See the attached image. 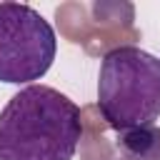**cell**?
I'll return each mask as SVG.
<instances>
[{"mask_svg":"<svg viewBox=\"0 0 160 160\" xmlns=\"http://www.w3.org/2000/svg\"><path fill=\"white\" fill-rule=\"evenodd\" d=\"M80 108L50 85H28L0 112V160H72Z\"/></svg>","mask_w":160,"mask_h":160,"instance_id":"cell-1","label":"cell"},{"mask_svg":"<svg viewBox=\"0 0 160 160\" xmlns=\"http://www.w3.org/2000/svg\"><path fill=\"white\" fill-rule=\"evenodd\" d=\"M98 108L118 132L152 125L160 118V60L135 45L105 52L98 75Z\"/></svg>","mask_w":160,"mask_h":160,"instance_id":"cell-2","label":"cell"},{"mask_svg":"<svg viewBox=\"0 0 160 160\" xmlns=\"http://www.w3.org/2000/svg\"><path fill=\"white\" fill-rule=\"evenodd\" d=\"M58 52L52 25L30 5L0 2V82L40 80Z\"/></svg>","mask_w":160,"mask_h":160,"instance_id":"cell-3","label":"cell"},{"mask_svg":"<svg viewBox=\"0 0 160 160\" xmlns=\"http://www.w3.org/2000/svg\"><path fill=\"white\" fill-rule=\"evenodd\" d=\"M118 150L122 160H160V128L142 125L118 132Z\"/></svg>","mask_w":160,"mask_h":160,"instance_id":"cell-4","label":"cell"}]
</instances>
